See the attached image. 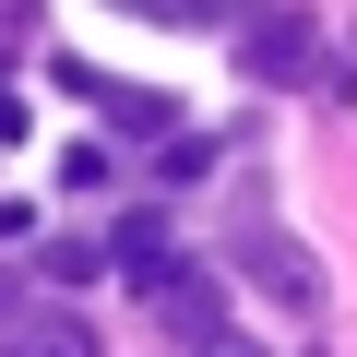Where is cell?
Segmentation results:
<instances>
[{"label":"cell","instance_id":"obj_4","mask_svg":"<svg viewBox=\"0 0 357 357\" xmlns=\"http://www.w3.org/2000/svg\"><path fill=\"white\" fill-rule=\"evenodd\" d=\"M155 310H167V333H215V274H203V262H167Z\"/></svg>","mask_w":357,"mask_h":357},{"label":"cell","instance_id":"obj_8","mask_svg":"<svg viewBox=\"0 0 357 357\" xmlns=\"http://www.w3.org/2000/svg\"><path fill=\"white\" fill-rule=\"evenodd\" d=\"M191 357H262V345H250L238 321H215V333H191Z\"/></svg>","mask_w":357,"mask_h":357},{"label":"cell","instance_id":"obj_6","mask_svg":"<svg viewBox=\"0 0 357 357\" xmlns=\"http://www.w3.org/2000/svg\"><path fill=\"white\" fill-rule=\"evenodd\" d=\"M119 13H131V24H227L238 0H119Z\"/></svg>","mask_w":357,"mask_h":357},{"label":"cell","instance_id":"obj_5","mask_svg":"<svg viewBox=\"0 0 357 357\" xmlns=\"http://www.w3.org/2000/svg\"><path fill=\"white\" fill-rule=\"evenodd\" d=\"M72 84H84V72H72ZM84 96H107V119H119L131 143H167V119H178V107H167L155 84H84Z\"/></svg>","mask_w":357,"mask_h":357},{"label":"cell","instance_id":"obj_3","mask_svg":"<svg viewBox=\"0 0 357 357\" xmlns=\"http://www.w3.org/2000/svg\"><path fill=\"white\" fill-rule=\"evenodd\" d=\"M238 274H262V286H274V298H298V310L321 298V262H310L298 238H238Z\"/></svg>","mask_w":357,"mask_h":357},{"label":"cell","instance_id":"obj_2","mask_svg":"<svg viewBox=\"0 0 357 357\" xmlns=\"http://www.w3.org/2000/svg\"><path fill=\"white\" fill-rule=\"evenodd\" d=\"M0 357H107L84 310H13L0 321Z\"/></svg>","mask_w":357,"mask_h":357},{"label":"cell","instance_id":"obj_1","mask_svg":"<svg viewBox=\"0 0 357 357\" xmlns=\"http://www.w3.org/2000/svg\"><path fill=\"white\" fill-rule=\"evenodd\" d=\"M238 72L250 84H310L321 72V24L310 13H250L238 24Z\"/></svg>","mask_w":357,"mask_h":357},{"label":"cell","instance_id":"obj_9","mask_svg":"<svg viewBox=\"0 0 357 357\" xmlns=\"http://www.w3.org/2000/svg\"><path fill=\"white\" fill-rule=\"evenodd\" d=\"M0 310H13V274H0Z\"/></svg>","mask_w":357,"mask_h":357},{"label":"cell","instance_id":"obj_7","mask_svg":"<svg viewBox=\"0 0 357 357\" xmlns=\"http://www.w3.org/2000/svg\"><path fill=\"white\" fill-rule=\"evenodd\" d=\"M36 262H48V274H60V286H84V274H107V238H48V250H36Z\"/></svg>","mask_w":357,"mask_h":357}]
</instances>
